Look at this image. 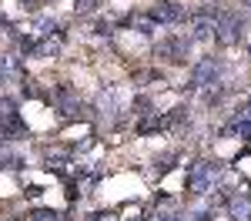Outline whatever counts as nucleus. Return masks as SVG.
<instances>
[{
	"label": "nucleus",
	"instance_id": "obj_1",
	"mask_svg": "<svg viewBox=\"0 0 251 221\" xmlns=\"http://www.w3.org/2000/svg\"><path fill=\"white\" fill-rule=\"evenodd\" d=\"M218 178V161H191L188 168V188L194 195H208Z\"/></svg>",
	"mask_w": 251,
	"mask_h": 221
},
{
	"label": "nucleus",
	"instance_id": "obj_2",
	"mask_svg": "<svg viewBox=\"0 0 251 221\" xmlns=\"http://www.w3.org/2000/svg\"><path fill=\"white\" fill-rule=\"evenodd\" d=\"M54 104H57L60 118H80V114L87 111L84 100H80V94L71 87V84H57V87H54Z\"/></svg>",
	"mask_w": 251,
	"mask_h": 221
},
{
	"label": "nucleus",
	"instance_id": "obj_3",
	"mask_svg": "<svg viewBox=\"0 0 251 221\" xmlns=\"http://www.w3.org/2000/svg\"><path fill=\"white\" fill-rule=\"evenodd\" d=\"M245 27V20L238 17V14H231V10H221L218 14V20H214V37L221 40V44H238L241 40V30Z\"/></svg>",
	"mask_w": 251,
	"mask_h": 221
},
{
	"label": "nucleus",
	"instance_id": "obj_4",
	"mask_svg": "<svg viewBox=\"0 0 251 221\" xmlns=\"http://www.w3.org/2000/svg\"><path fill=\"white\" fill-rule=\"evenodd\" d=\"M218 74H221V60H218V57H201V60L191 67L188 87H191V91H201V87L214 84V77H218Z\"/></svg>",
	"mask_w": 251,
	"mask_h": 221
},
{
	"label": "nucleus",
	"instance_id": "obj_5",
	"mask_svg": "<svg viewBox=\"0 0 251 221\" xmlns=\"http://www.w3.org/2000/svg\"><path fill=\"white\" fill-rule=\"evenodd\" d=\"M218 7H198L191 14V40H208L214 37V20H218Z\"/></svg>",
	"mask_w": 251,
	"mask_h": 221
},
{
	"label": "nucleus",
	"instance_id": "obj_6",
	"mask_svg": "<svg viewBox=\"0 0 251 221\" xmlns=\"http://www.w3.org/2000/svg\"><path fill=\"white\" fill-rule=\"evenodd\" d=\"M148 17L154 20V24H184L188 20V10L177 0H161V3H154L148 10Z\"/></svg>",
	"mask_w": 251,
	"mask_h": 221
},
{
	"label": "nucleus",
	"instance_id": "obj_7",
	"mask_svg": "<svg viewBox=\"0 0 251 221\" xmlns=\"http://www.w3.org/2000/svg\"><path fill=\"white\" fill-rule=\"evenodd\" d=\"M188 50H191V37H168L157 44V57H168L174 64H184Z\"/></svg>",
	"mask_w": 251,
	"mask_h": 221
},
{
	"label": "nucleus",
	"instance_id": "obj_8",
	"mask_svg": "<svg viewBox=\"0 0 251 221\" xmlns=\"http://www.w3.org/2000/svg\"><path fill=\"white\" fill-rule=\"evenodd\" d=\"M67 164H71V151H67V147H44V168H47V171L64 174Z\"/></svg>",
	"mask_w": 251,
	"mask_h": 221
},
{
	"label": "nucleus",
	"instance_id": "obj_9",
	"mask_svg": "<svg viewBox=\"0 0 251 221\" xmlns=\"http://www.w3.org/2000/svg\"><path fill=\"white\" fill-rule=\"evenodd\" d=\"M24 168H27L24 154H17L14 147H7V144L0 141V171H24Z\"/></svg>",
	"mask_w": 251,
	"mask_h": 221
},
{
	"label": "nucleus",
	"instance_id": "obj_10",
	"mask_svg": "<svg viewBox=\"0 0 251 221\" xmlns=\"http://www.w3.org/2000/svg\"><path fill=\"white\" fill-rule=\"evenodd\" d=\"M164 127H168V114H141V121H137V134H154Z\"/></svg>",
	"mask_w": 251,
	"mask_h": 221
},
{
	"label": "nucleus",
	"instance_id": "obj_11",
	"mask_svg": "<svg viewBox=\"0 0 251 221\" xmlns=\"http://www.w3.org/2000/svg\"><path fill=\"white\" fill-rule=\"evenodd\" d=\"M228 211H231L234 221L251 218V198H245V195H231V198H228Z\"/></svg>",
	"mask_w": 251,
	"mask_h": 221
},
{
	"label": "nucleus",
	"instance_id": "obj_12",
	"mask_svg": "<svg viewBox=\"0 0 251 221\" xmlns=\"http://www.w3.org/2000/svg\"><path fill=\"white\" fill-rule=\"evenodd\" d=\"M60 47H64V37H40V40H37V50H34V57H57Z\"/></svg>",
	"mask_w": 251,
	"mask_h": 221
},
{
	"label": "nucleus",
	"instance_id": "obj_13",
	"mask_svg": "<svg viewBox=\"0 0 251 221\" xmlns=\"http://www.w3.org/2000/svg\"><path fill=\"white\" fill-rule=\"evenodd\" d=\"M27 134V124L17 118H10V121H0V138H24Z\"/></svg>",
	"mask_w": 251,
	"mask_h": 221
},
{
	"label": "nucleus",
	"instance_id": "obj_14",
	"mask_svg": "<svg viewBox=\"0 0 251 221\" xmlns=\"http://www.w3.org/2000/svg\"><path fill=\"white\" fill-rule=\"evenodd\" d=\"M14 74H20V57L0 54V84H3V77H14Z\"/></svg>",
	"mask_w": 251,
	"mask_h": 221
},
{
	"label": "nucleus",
	"instance_id": "obj_15",
	"mask_svg": "<svg viewBox=\"0 0 251 221\" xmlns=\"http://www.w3.org/2000/svg\"><path fill=\"white\" fill-rule=\"evenodd\" d=\"M127 24H131L134 30H141V34H154V30H157V24L148 17V14H131V17H127Z\"/></svg>",
	"mask_w": 251,
	"mask_h": 221
},
{
	"label": "nucleus",
	"instance_id": "obj_16",
	"mask_svg": "<svg viewBox=\"0 0 251 221\" xmlns=\"http://www.w3.org/2000/svg\"><path fill=\"white\" fill-rule=\"evenodd\" d=\"M225 134H234V138H241V141L251 144V121H231V124L225 127Z\"/></svg>",
	"mask_w": 251,
	"mask_h": 221
},
{
	"label": "nucleus",
	"instance_id": "obj_17",
	"mask_svg": "<svg viewBox=\"0 0 251 221\" xmlns=\"http://www.w3.org/2000/svg\"><path fill=\"white\" fill-rule=\"evenodd\" d=\"M10 118H17V104L10 98H0V121H10Z\"/></svg>",
	"mask_w": 251,
	"mask_h": 221
},
{
	"label": "nucleus",
	"instance_id": "obj_18",
	"mask_svg": "<svg viewBox=\"0 0 251 221\" xmlns=\"http://www.w3.org/2000/svg\"><path fill=\"white\" fill-rule=\"evenodd\" d=\"M97 7H100V0H74V10L77 14H94Z\"/></svg>",
	"mask_w": 251,
	"mask_h": 221
},
{
	"label": "nucleus",
	"instance_id": "obj_19",
	"mask_svg": "<svg viewBox=\"0 0 251 221\" xmlns=\"http://www.w3.org/2000/svg\"><path fill=\"white\" fill-rule=\"evenodd\" d=\"M30 218H34V221H60V215H57V211H50V208H37Z\"/></svg>",
	"mask_w": 251,
	"mask_h": 221
},
{
	"label": "nucleus",
	"instance_id": "obj_20",
	"mask_svg": "<svg viewBox=\"0 0 251 221\" xmlns=\"http://www.w3.org/2000/svg\"><path fill=\"white\" fill-rule=\"evenodd\" d=\"M94 34H97V37H111V34H114V27L100 20V24H97V27H94Z\"/></svg>",
	"mask_w": 251,
	"mask_h": 221
},
{
	"label": "nucleus",
	"instance_id": "obj_21",
	"mask_svg": "<svg viewBox=\"0 0 251 221\" xmlns=\"http://www.w3.org/2000/svg\"><path fill=\"white\" fill-rule=\"evenodd\" d=\"M234 121H251V104H241L238 114H234Z\"/></svg>",
	"mask_w": 251,
	"mask_h": 221
},
{
	"label": "nucleus",
	"instance_id": "obj_22",
	"mask_svg": "<svg viewBox=\"0 0 251 221\" xmlns=\"http://www.w3.org/2000/svg\"><path fill=\"white\" fill-rule=\"evenodd\" d=\"M174 158H177V154H164V158H157V171H168Z\"/></svg>",
	"mask_w": 251,
	"mask_h": 221
},
{
	"label": "nucleus",
	"instance_id": "obj_23",
	"mask_svg": "<svg viewBox=\"0 0 251 221\" xmlns=\"http://www.w3.org/2000/svg\"><path fill=\"white\" fill-rule=\"evenodd\" d=\"M20 3H24L27 10H37V7H40V3H44V0H20Z\"/></svg>",
	"mask_w": 251,
	"mask_h": 221
},
{
	"label": "nucleus",
	"instance_id": "obj_24",
	"mask_svg": "<svg viewBox=\"0 0 251 221\" xmlns=\"http://www.w3.org/2000/svg\"><path fill=\"white\" fill-rule=\"evenodd\" d=\"M194 221H211V211H198V218Z\"/></svg>",
	"mask_w": 251,
	"mask_h": 221
}]
</instances>
